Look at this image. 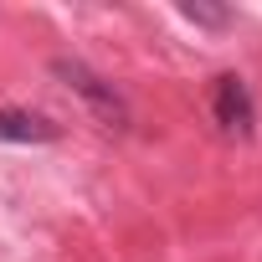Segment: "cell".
<instances>
[{
  "instance_id": "cell-2",
  "label": "cell",
  "mask_w": 262,
  "mask_h": 262,
  "mask_svg": "<svg viewBox=\"0 0 262 262\" xmlns=\"http://www.w3.org/2000/svg\"><path fill=\"white\" fill-rule=\"evenodd\" d=\"M211 118H216L221 134H231V139H247L257 128V103H252L247 77H236V72H221L216 77V88H211Z\"/></svg>"
},
{
  "instance_id": "cell-1",
  "label": "cell",
  "mask_w": 262,
  "mask_h": 262,
  "mask_svg": "<svg viewBox=\"0 0 262 262\" xmlns=\"http://www.w3.org/2000/svg\"><path fill=\"white\" fill-rule=\"evenodd\" d=\"M52 72L88 103V113L103 123V128H118V134H123V128H128V103H123V93L108 82V77H98L88 62H77V57H57L52 62Z\"/></svg>"
},
{
  "instance_id": "cell-3",
  "label": "cell",
  "mask_w": 262,
  "mask_h": 262,
  "mask_svg": "<svg viewBox=\"0 0 262 262\" xmlns=\"http://www.w3.org/2000/svg\"><path fill=\"white\" fill-rule=\"evenodd\" d=\"M62 139V123L31 108H0V144H52Z\"/></svg>"
},
{
  "instance_id": "cell-4",
  "label": "cell",
  "mask_w": 262,
  "mask_h": 262,
  "mask_svg": "<svg viewBox=\"0 0 262 262\" xmlns=\"http://www.w3.org/2000/svg\"><path fill=\"white\" fill-rule=\"evenodd\" d=\"M180 16L185 21H195V26H226L231 16L226 11H216V6H180Z\"/></svg>"
}]
</instances>
